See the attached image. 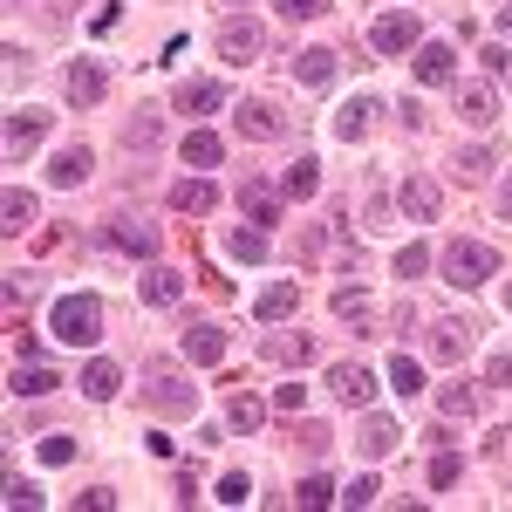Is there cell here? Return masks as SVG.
<instances>
[{
	"label": "cell",
	"mask_w": 512,
	"mask_h": 512,
	"mask_svg": "<svg viewBox=\"0 0 512 512\" xmlns=\"http://www.w3.org/2000/svg\"><path fill=\"white\" fill-rule=\"evenodd\" d=\"M35 192H21V185H14V192L0 198V233H28V226H35Z\"/></svg>",
	"instance_id": "603a6c76"
},
{
	"label": "cell",
	"mask_w": 512,
	"mask_h": 512,
	"mask_svg": "<svg viewBox=\"0 0 512 512\" xmlns=\"http://www.w3.org/2000/svg\"><path fill=\"white\" fill-rule=\"evenodd\" d=\"M376 492H383V485H376V472H362L349 492H342V499H349V506H376Z\"/></svg>",
	"instance_id": "bcb514c9"
},
{
	"label": "cell",
	"mask_w": 512,
	"mask_h": 512,
	"mask_svg": "<svg viewBox=\"0 0 512 512\" xmlns=\"http://www.w3.org/2000/svg\"><path fill=\"white\" fill-rule=\"evenodd\" d=\"M239 7H246V0H239Z\"/></svg>",
	"instance_id": "11a10c76"
},
{
	"label": "cell",
	"mask_w": 512,
	"mask_h": 512,
	"mask_svg": "<svg viewBox=\"0 0 512 512\" xmlns=\"http://www.w3.org/2000/svg\"><path fill=\"white\" fill-rule=\"evenodd\" d=\"M7 390H14V396H48V390H62V376H55L48 362H14Z\"/></svg>",
	"instance_id": "e0dca14e"
},
{
	"label": "cell",
	"mask_w": 512,
	"mask_h": 512,
	"mask_svg": "<svg viewBox=\"0 0 512 512\" xmlns=\"http://www.w3.org/2000/svg\"><path fill=\"white\" fill-rule=\"evenodd\" d=\"M472 403H478L472 383H444V390H437V410H444V417H472Z\"/></svg>",
	"instance_id": "836d02e7"
},
{
	"label": "cell",
	"mask_w": 512,
	"mask_h": 512,
	"mask_svg": "<svg viewBox=\"0 0 512 512\" xmlns=\"http://www.w3.org/2000/svg\"><path fill=\"white\" fill-rule=\"evenodd\" d=\"M103 239H110L117 253H137V260H151V253H158V226H144V219H110Z\"/></svg>",
	"instance_id": "9c48e42d"
},
{
	"label": "cell",
	"mask_w": 512,
	"mask_h": 512,
	"mask_svg": "<svg viewBox=\"0 0 512 512\" xmlns=\"http://www.w3.org/2000/svg\"><path fill=\"white\" fill-rule=\"evenodd\" d=\"M185 362H198V369L226 362V328H212V321H198V328H185Z\"/></svg>",
	"instance_id": "4fadbf2b"
},
{
	"label": "cell",
	"mask_w": 512,
	"mask_h": 512,
	"mask_svg": "<svg viewBox=\"0 0 512 512\" xmlns=\"http://www.w3.org/2000/svg\"><path fill=\"white\" fill-rule=\"evenodd\" d=\"M117 390H123V369H117V362H103V355H96V362L82 369V396H89V403H110Z\"/></svg>",
	"instance_id": "44dd1931"
},
{
	"label": "cell",
	"mask_w": 512,
	"mask_h": 512,
	"mask_svg": "<svg viewBox=\"0 0 512 512\" xmlns=\"http://www.w3.org/2000/svg\"><path fill=\"white\" fill-rule=\"evenodd\" d=\"M458 117L472 123V130H492V123H499V96H492L485 82H472V89H458Z\"/></svg>",
	"instance_id": "9a60e30c"
},
{
	"label": "cell",
	"mask_w": 512,
	"mask_h": 512,
	"mask_svg": "<svg viewBox=\"0 0 512 512\" xmlns=\"http://www.w3.org/2000/svg\"><path fill=\"white\" fill-rule=\"evenodd\" d=\"M294 506H335V478H301V485H294Z\"/></svg>",
	"instance_id": "8d00e7d4"
},
{
	"label": "cell",
	"mask_w": 512,
	"mask_h": 512,
	"mask_svg": "<svg viewBox=\"0 0 512 512\" xmlns=\"http://www.w3.org/2000/svg\"><path fill=\"white\" fill-rule=\"evenodd\" d=\"M41 130H48V110H28V117L14 110V117H7V158L35 151V144H41Z\"/></svg>",
	"instance_id": "d6986e66"
},
{
	"label": "cell",
	"mask_w": 512,
	"mask_h": 512,
	"mask_svg": "<svg viewBox=\"0 0 512 512\" xmlns=\"http://www.w3.org/2000/svg\"><path fill=\"white\" fill-rule=\"evenodd\" d=\"M499 219H512V178L499 185Z\"/></svg>",
	"instance_id": "816d5d0a"
},
{
	"label": "cell",
	"mask_w": 512,
	"mask_h": 512,
	"mask_svg": "<svg viewBox=\"0 0 512 512\" xmlns=\"http://www.w3.org/2000/svg\"><path fill=\"white\" fill-rule=\"evenodd\" d=\"M267 246H274L267 226H233V233H226V253H233V260H267Z\"/></svg>",
	"instance_id": "4316f807"
},
{
	"label": "cell",
	"mask_w": 512,
	"mask_h": 512,
	"mask_svg": "<svg viewBox=\"0 0 512 512\" xmlns=\"http://www.w3.org/2000/svg\"><path fill=\"white\" fill-rule=\"evenodd\" d=\"M458 472H465V465H458L451 451H437V458H431V492H451V485H458Z\"/></svg>",
	"instance_id": "f35d334b"
},
{
	"label": "cell",
	"mask_w": 512,
	"mask_h": 512,
	"mask_svg": "<svg viewBox=\"0 0 512 512\" xmlns=\"http://www.w3.org/2000/svg\"><path fill=\"white\" fill-rule=\"evenodd\" d=\"M301 403H308V383H280L274 390V410H287V417H294Z\"/></svg>",
	"instance_id": "7dc6e473"
},
{
	"label": "cell",
	"mask_w": 512,
	"mask_h": 512,
	"mask_svg": "<svg viewBox=\"0 0 512 512\" xmlns=\"http://www.w3.org/2000/svg\"><path fill=\"white\" fill-rule=\"evenodd\" d=\"M410 62H417V82H431V89H444V82L458 76V48L451 41H424Z\"/></svg>",
	"instance_id": "52a82bcc"
},
{
	"label": "cell",
	"mask_w": 512,
	"mask_h": 512,
	"mask_svg": "<svg viewBox=\"0 0 512 512\" xmlns=\"http://www.w3.org/2000/svg\"><path fill=\"white\" fill-rule=\"evenodd\" d=\"M369 41H376V55H417V48H424V28H417L410 7H396V14H383V21L369 28Z\"/></svg>",
	"instance_id": "3957f363"
},
{
	"label": "cell",
	"mask_w": 512,
	"mask_h": 512,
	"mask_svg": "<svg viewBox=\"0 0 512 512\" xmlns=\"http://www.w3.org/2000/svg\"><path fill=\"white\" fill-rule=\"evenodd\" d=\"M117 21H123V7H117V0H110V7H96V21H89V28H96V35H110Z\"/></svg>",
	"instance_id": "f907efd6"
},
{
	"label": "cell",
	"mask_w": 512,
	"mask_h": 512,
	"mask_svg": "<svg viewBox=\"0 0 512 512\" xmlns=\"http://www.w3.org/2000/svg\"><path fill=\"white\" fill-rule=\"evenodd\" d=\"M328 383H335V396H342L349 410H362V403L376 396V376H369L362 362H335V369H328Z\"/></svg>",
	"instance_id": "30bf717a"
},
{
	"label": "cell",
	"mask_w": 512,
	"mask_h": 512,
	"mask_svg": "<svg viewBox=\"0 0 512 512\" xmlns=\"http://www.w3.org/2000/svg\"><path fill=\"white\" fill-rule=\"evenodd\" d=\"M219 158H226V144H219L212 130H192V137H185V164H219Z\"/></svg>",
	"instance_id": "d590c367"
},
{
	"label": "cell",
	"mask_w": 512,
	"mask_h": 512,
	"mask_svg": "<svg viewBox=\"0 0 512 512\" xmlns=\"http://www.w3.org/2000/svg\"><path fill=\"white\" fill-rule=\"evenodd\" d=\"M103 62H89V55H82L76 69H69V76H62V89H69V103H76V110H89V103H103Z\"/></svg>",
	"instance_id": "8fae6325"
},
{
	"label": "cell",
	"mask_w": 512,
	"mask_h": 512,
	"mask_svg": "<svg viewBox=\"0 0 512 512\" xmlns=\"http://www.w3.org/2000/svg\"><path fill=\"white\" fill-rule=\"evenodd\" d=\"M260 21H246V14H233L226 28H219V62H233V69H246V62H260Z\"/></svg>",
	"instance_id": "5b68a950"
},
{
	"label": "cell",
	"mask_w": 512,
	"mask_h": 512,
	"mask_svg": "<svg viewBox=\"0 0 512 512\" xmlns=\"http://www.w3.org/2000/svg\"><path fill=\"white\" fill-rule=\"evenodd\" d=\"M424 267H431V246H403V253H396V274L403 280H417Z\"/></svg>",
	"instance_id": "60d3db41"
},
{
	"label": "cell",
	"mask_w": 512,
	"mask_h": 512,
	"mask_svg": "<svg viewBox=\"0 0 512 512\" xmlns=\"http://www.w3.org/2000/svg\"><path fill=\"white\" fill-rule=\"evenodd\" d=\"M472 349V321H431V355L437 362H465Z\"/></svg>",
	"instance_id": "5bb4252c"
},
{
	"label": "cell",
	"mask_w": 512,
	"mask_h": 512,
	"mask_svg": "<svg viewBox=\"0 0 512 512\" xmlns=\"http://www.w3.org/2000/svg\"><path fill=\"white\" fill-rule=\"evenodd\" d=\"M294 308H301V287H294V280H274V287L253 301V315H260V321H287Z\"/></svg>",
	"instance_id": "7402d4cb"
},
{
	"label": "cell",
	"mask_w": 512,
	"mask_h": 512,
	"mask_svg": "<svg viewBox=\"0 0 512 512\" xmlns=\"http://www.w3.org/2000/svg\"><path fill=\"white\" fill-rule=\"evenodd\" d=\"M171 205H178V212H212L219 192H212L205 178H178V185H171Z\"/></svg>",
	"instance_id": "83f0119b"
},
{
	"label": "cell",
	"mask_w": 512,
	"mask_h": 512,
	"mask_svg": "<svg viewBox=\"0 0 512 512\" xmlns=\"http://www.w3.org/2000/svg\"><path fill=\"white\" fill-rule=\"evenodd\" d=\"M48 335L69 342V349H89V342L103 335V301H96V294H62V301L48 308Z\"/></svg>",
	"instance_id": "6da1fadb"
},
{
	"label": "cell",
	"mask_w": 512,
	"mask_h": 512,
	"mask_svg": "<svg viewBox=\"0 0 512 512\" xmlns=\"http://www.w3.org/2000/svg\"><path fill=\"white\" fill-rule=\"evenodd\" d=\"M485 383H499V390H512V355H492V362H485Z\"/></svg>",
	"instance_id": "c3c4849f"
},
{
	"label": "cell",
	"mask_w": 512,
	"mask_h": 512,
	"mask_svg": "<svg viewBox=\"0 0 512 512\" xmlns=\"http://www.w3.org/2000/svg\"><path fill=\"white\" fill-rule=\"evenodd\" d=\"M335 315L342 321H369V294H362V287H335Z\"/></svg>",
	"instance_id": "74e56055"
},
{
	"label": "cell",
	"mask_w": 512,
	"mask_h": 512,
	"mask_svg": "<svg viewBox=\"0 0 512 512\" xmlns=\"http://www.w3.org/2000/svg\"><path fill=\"white\" fill-rule=\"evenodd\" d=\"M369 110H376L369 96H355L349 110H335V137H362V130H369Z\"/></svg>",
	"instance_id": "e575fe53"
},
{
	"label": "cell",
	"mask_w": 512,
	"mask_h": 512,
	"mask_svg": "<svg viewBox=\"0 0 512 512\" xmlns=\"http://www.w3.org/2000/svg\"><path fill=\"white\" fill-rule=\"evenodd\" d=\"M506 315H512V287H506Z\"/></svg>",
	"instance_id": "db71d44e"
},
{
	"label": "cell",
	"mask_w": 512,
	"mask_h": 512,
	"mask_svg": "<svg viewBox=\"0 0 512 512\" xmlns=\"http://www.w3.org/2000/svg\"><path fill=\"white\" fill-rule=\"evenodd\" d=\"M219 499H226V506H246V499H253V478H246V472H226V478H219Z\"/></svg>",
	"instance_id": "ab89813d"
},
{
	"label": "cell",
	"mask_w": 512,
	"mask_h": 512,
	"mask_svg": "<svg viewBox=\"0 0 512 512\" xmlns=\"http://www.w3.org/2000/svg\"><path fill=\"white\" fill-rule=\"evenodd\" d=\"M233 123H239V137H260V144L287 137V110H280V103H267V96H246V103L233 110Z\"/></svg>",
	"instance_id": "277c9868"
},
{
	"label": "cell",
	"mask_w": 512,
	"mask_h": 512,
	"mask_svg": "<svg viewBox=\"0 0 512 512\" xmlns=\"http://www.w3.org/2000/svg\"><path fill=\"white\" fill-rule=\"evenodd\" d=\"M239 205H246L253 226H280V198L267 192V185H239Z\"/></svg>",
	"instance_id": "484cf974"
},
{
	"label": "cell",
	"mask_w": 512,
	"mask_h": 512,
	"mask_svg": "<svg viewBox=\"0 0 512 512\" xmlns=\"http://www.w3.org/2000/svg\"><path fill=\"white\" fill-rule=\"evenodd\" d=\"M280 192H287V198H315V192H321V171H315V158L287 164V178H280Z\"/></svg>",
	"instance_id": "f546056e"
},
{
	"label": "cell",
	"mask_w": 512,
	"mask_h": 512,
	"mask_svg": "<svg viewBox=\"0 0 512 512\" xmlns=\"http://www.w3.org/2000/svg\"><path fill=\"white\" fill-rule=\"evenodd\" d=\"M69 7H76V0H69Z\"/></svg>",
	"instance_id": "9f6ffc18"
},
{
	"label": "cell",
	"mask_w": 512,
	"mask_h": 512,
	"mask_svg": "<svg viewBox=\"0 0 512 512\" xmlns=\"http://www.w3.org/2000/svg\"><path fill=\"white\" fill-rule=\"evenodd\" d=\"M294 82L328 89V82H335V48H301V55H294Z\"/></svg>",
	"instance_id": "ffe728a7"
},
{
	"label": "cell",
	"mask_w": 512,
	"mask_h": 512,
	"mask_svg": "<svg viewBox=\"0 0 512 512\" xmlns=\"http://www.w3.org/2000/svg\"><path fill=\"white\" fill-rule=\"evenodd\" d=\"M76 458V437H41V465H69Z\"/></svg>",
	"instance_id": "7bdbcfd3"
},
{
	"label": "cell",
	"mask_w": 512,
	"mask_h": 512,
	"mask_svg": "<svg viewBox=\"0 0 512 512\" xmlns=\"http://www.w3.org/2000/svg\"><path fill=\"white\" fill-rule=\"evenodd\" d=\"M89 151H82V144H69V151H55V164H48V185H82V178H89Z\"/></svg>",
	"instance_id": "cb8c5ba5"
},
{
	"label": "cell",
	"mask_w": 512,
	"mask_h": 512,
	"mask_svg": "<svg viewBox=\"0 0 512 512\" xmlns=\"http://www.w3.org/2000/svg\"><path fill=\"white\" fill-rule=\"evenodd\" d=\"M390 390H396V396H417V390H424V369H417L403 349L390 355Z\"/></svg>",
	"instance_id": "d6a6232c"
},
{
	"label": "cell",
	"mask_w": 512,
	"mask_h": 512,
	"mask_svg": "<svg viewBox=\"0 0 512 512\" xmlns=\"http://www.w3.org/2000/svg\"><path fill=\"white\" fill-rule=\"evenodd\" d=\"M267 355L287 362V369H301V362L315 355V342H308V335H267Z\"/></svg>",
	"instance_id": "4dcf8cb0"
},
{
	"label": "cell",
	"mask_w": 512,
	"mask_h": 512,
	"mask_svg": "<svg viewBox=\"0 0 512 512\" xmlns=\"http://www.w3.org/2000/svg\"><path fill=\"white\" fill-rule=\"evenodd\" d=\"M437 267H444V280H451V287H485V280L499 274V253H492L485 239H451Z\"/></svg>",
	"instance_id": "7a4b0ae2"
},
{
	"label": "cell",
	"mask_w": 512,
	"mask_h": 512,
	"mask_svg": "<svg viewBox=\"0 0 512 512\" xmlns=\"http://www.w3.org/2000/svg\"><path fill=\"white\" fill-rule=\"evenodd\" d=\"M499 28H506V35H512V7H506V14H499Z\"/></svg>",
	"instance_id": "f5cc1de1"
},
{
	"label": "cell",
	"mask_w": 512,
	"mask_h": 512,
	"mask_svg": "<svg viewBox=\"0 0 512 512\" xmlns=\"http://www.w3.org/2000/svg\"><path fill=\"white\" fill-rule=\"evenodd\" d=\"M144 301H151V308H171V301H185V274H171V267H151V274H144Z\"/></svg>",
	"instance_id": "d4e9b609"
},
{
	"label": "cell",
	"mask_w": 512,
	"mask_h": 512,
	"mask_svg": "<svg viewBox=\"0 0 512 512\" xmlns=\"http://www.w3.org/2000/svg\"><path fill=\"white\" fill-rule=\"evenodd\" d=\"M287 21H315V14H328V0H274Z\"/></svg>",
	"instance_id": "f6af8a7d"
},
{
	"label": "cell",
	"mask_w": 512,
	"mask_h": 512,
	"mask_svg": "<svg viewBox=\"0 0 512 512\" xmlns=\"http://www.w3.org/2000/svg\"><path fill=\"white\" fill-rule=\"evenodd\" d=\"M396 444H403V431H396L390 417H362V437H355V451H362V458H390Z\"/></svg>",
	"instance_id": "ac0fdd59"
},
{
	"label": "cell",
	"mask_w": 512,
	"mask_h": 512,
	"mask_svg": "<svg viewBox=\"0 0 512 512\" xmlns=\"http://www.w3.org/2000/svg\"><path fill=\"white\" fill-rule=\"evenodd\" d=\"M478 62H485V76H506V69H512V48H506V41H492V48H478Z\"/></svg>",
	"instance_id": "ee69618b"
},
{
	"label": "cell",
	"mask_w": 512,
	"mask_h": 512,
	"mask_svg": "<svg viewBox=\"0 0 512 512\" xmlns=\"http://www.w3.org/2000/svg\"><path fill=\"white\" fill-rule=\"evenodd\" d=\"M492 144H472V151H458V158H451V171H458V178H465V185H485V178H492Z\"/></svg>",
	"instance_id": "f1b7e54d"
},
{
	"label": "cell",
	"mask_w": 512,
	"mask_h": 512,
	"mask_svg": "<svg viewBox=\"0 0 512 512\" xmlns=\"http://www.w3.org/2000/svg\"><path fill=\"white\" fill-rule=\"evenodd\" d=\"M158 137H164L158 110H130V123H123V151H137V158H151V151H158Z\"/></svg>",
	"instance_id": "2e32d148"
},
{
	"label": "cell",
	"mask_w": 512,
	"mask_h": 512,
	"mask_svg": "<svg viewBox=\"0 0 512 512\" xmlns=\"http://www.w3.org/2000/svg\"><path fill=\"white\" fill-rule=\"evenodd\" d=\"M260 417H267L260 396H233V403H226V431H260Z\"/></svg>",
	"instance_id": "1f68e13d"
},
{
	"label": "cell",
	"mask_w": 512,
	"mask_h": 512,
	"mask_svg": "<svg viewBox=\"0 0 512 512\" xmlns=\"http://www.w3.org/2000/svg\"><path fill=\"white\" fill-rule=\"evenodd\" d=\"M7 506H41V485H28L21 472H7Z\"/></svg>",
	"instance_id": "b9f144b4"
},
{
	"label": "cell",
	"mask_w": 512,
	"mask_h": 512,
	"mask_svg": "<svg viewBox=\"0 0 512 512\" xmlns=\"http://www.w3.org/2000/svg\"><path fill=\"white\" fill-rule=\"evenodd\" d=\"M76 506H89V512H110V506H117V492H110V485H96V492H82Z\"/></svg>",
	"instance_id": "681fc988"
},
{
	"label": "cell",
	"mask_w": 512,
	"mask_h": 512,
	"mask_svg": "<svg viewBox=\"0 0 512 512\" xmlns=\"http://www.w3.org/2000/svg\"><path fill=\"white\" fill-rule=\"evenodd\" d=\"M396 198H403V212H410V219H437V205H444V185H437L431 171H410Z\"/></svg>",
	"instance_id": "ba28073f"
},
{
	"label": "cell",
	"mask_w": 512,
	"mask_h": 512,
	"mask_svg": "<svg viewBox=\"0 0 512 512\" xmlns=\"http://www.w3.org/2000/svg\"><path fill=\"white\" fill-rule=\"evenodd\" d=\"M185 117H212V110H226V89L219 82H205V76H192V82H178V96H171Z\"/></svg>",
	"instance_id": "7c38bea8"
},
{
	"label": "cell",
	"mask_w": 512,
	"mask_h": 512,
	"mask_svg": "<svg viewBox=\"0 0 512 512\" xmlns=\"http://www.w3.org/2000/svg\"><path fill=\"white\" fill-rule=\"evenodd\" d=\"M144 396H151L158 410H171V417H178V410H192V403H198V390L185 383V376H178V369H151V383H144Z\"/></svg>",
	"instance_id": "8992f818"
}]
</instances>
